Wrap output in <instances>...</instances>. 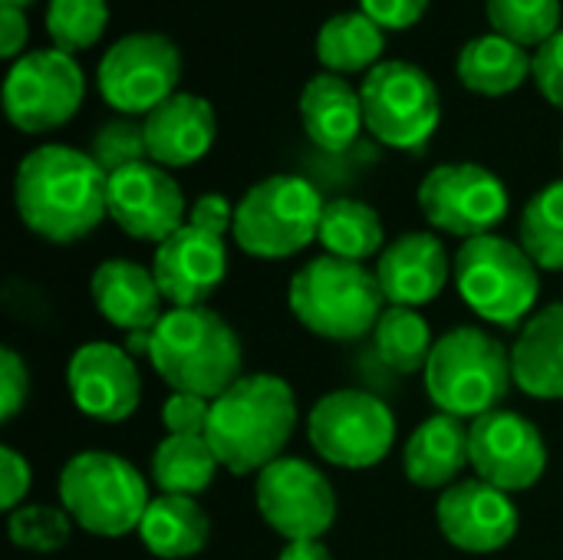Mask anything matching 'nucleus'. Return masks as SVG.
<instances>
[{
	"label": "nucleus",
	"instance_id": "1",
	"mask_svg": "<svg viewBox=\"0 0 563 560\" xmlns=\"http://www.w3.org/2000/svg\"><path fill=\"white\" fill-rule=\"evenodd\" d=\"M20 221L49 244H73L109 215V175L89 152L40 145L20 158L13 178Z\"/></svg>",
	"mask_w": 563,
	"mask_h": 560
},
{
	"label": "nucleus",
	"instance_id": "2",
	"mask_svg": "<svg viewBox=\"0 0 563 560\" xmlns=\"http://www.w3.org/2000/svg\"><path fill=\"white\" fill-rule=\"evenodd\" d=\"M297 429V396L290 383L274 373L241 376L211 406V422L205 439L211 442L218 462L234 475L264 472Z\"/></svg>",
	"mask_w": 563,
	"mask_h": 560
},
{
	"label": "nucleus",
	"instance_id": "3",
	"mask_svg": "<svg viewBox=\"0 0 563 560\" xmlns=\"http://www.w3.org/2000/svg\"><path fill=\"white\" fill-rule=\"evenodd\" d=\"M148 363L175 393L218 399L241 380L244 350L221 314L208 307H172L152 333Z\"/></svg>",
	"mask_w": 563,
	"mask_h": 560
},
{
	"label": "nucleus",
	"instance_id": "4",
	"mask_svg": "<svg viewBox=\"0 0 563 560\" xmlns=\"http://www.w3.org/2000/svg\"><path fill=\"white\" fill-rule=\"evenodd\" d=\"M294 317L323 340H363L386 314V294L376 271L343 257H313L290 277Z\"/></svg>",
	"mask_w": 563,
	"mask_h": 560
},
{
	"label": "nucleus",
	"instance_id": "5",
	"mask_svg": "<svg viewBox=\"0 0 563 560\" xmlns=\"http://www.w3.org/2000/svg\"><path fill=\"white\" fill-rule=\"evenodd\" d=\"M426 393L439 413L478 419L508 396L515 373L511 353L478 327H455L435 340L426 363Z\"/></svg>",
	"mask_w": 563,
	"mask_h": 560
},
{
	"label": "nucleus",
	"instance_id": "6",
	"mask_svg": "<svg viewBox=\"0 0 563 560\" xmlns=\"http://www.w3.org/2000/svg\"><path fill=\"white\" fill-rule=\"evenodd\" d=\"M59 505L69 518L96 538H122L139 531L152 498L132 462L112 452H79L63 465Z\"/></svg>",
	"mask_w": 563,
	"mask_h": 560
},
{
	"label": "nucleus",
	"instance_id": "7",
	"mask_svg": "<svg viewBox=\"0 0 563 560\" xmlns=\"http://www.w3.org/2000/svg\"><path fill=\"white\" fill-rule=\"evenodd\" d=\"M327 201L297 175H271L244 191L234 211V241L261 261H284L320 238Z\"/></svg>",
	"mask_w": 563,
	"mask_h": 560
},
{
	"label": "nucleus",
	"instance_id": "8",
	"mask_svg": "<svg viewBox=\"0 0 563 560\" xmlns=\"http://www.w3.org/2000/svg\"><path fill=\"white\" fill-rule=\"evenodd\" d=\"M452 277L462 300L488 323L518 327L541 294L538 264L508 238L482 234L459 248Z\"/></svg>",
	"mask_w": 563,
	"mask_h": 560
},
{
	"label": "nucleus",
	"instance_id": "9",
	"mask_svg": "<svg viewBox=\"0 0 563 560\" xmlns=\"http://www.w3.org/2000/svg\"><path fill=\"white\" fill-rule=\"evenodd\" d=\"M360 99L369 135L402 152L426 145L442 119V99L432 76L406 59L373 66L360 86Z\"/></svg>",
	"mask_w": 563,
	"mask_h": 560
},
{
	"label": "nucleus",
	"instance_id": "10",
	"mask_svg": "<svg viewBox=\"0 0 563 560\" xmlns=\"http://www.w3.org/2000/svg\"><path fill=\"white\" fill-rule=\"evenodd\" d=\"M307 439L330 465L373 469L396 442V416L363 389H336L310 409Z\"/></svg>",
	"mask_w": 563,
	"mask_h": 560
},
{
	"label": "nucleus",
	"instance_id": "11",
	"mask_svg": "<svg viewBox=\"0 0 563 560\" xmlns=\"http://www.w3.org/2000/svg\"><path fill=\"white\" fill-rule=\"evenodd\" d=\"M181 53L162 33H132L106 50L96 69L99 96L122 116H148L178 92Z\"/></svg>",
	"mask_w": 563,
	"mask_h": 560
},
{
	"label": "nucleus",
	"instance_id": "12",
	"mask_svg": "<svg viewBox=\"0 0 563 560\" xmlns=\"http://www.w3.org/2000/svg\"><path fill=\"white\" fill-rule=\"evenodd\" d=\"M86 96L82 69L69 53L33 50L13 59L3 83V109L20 132H49L66 125Z\"/></svg>",
	"mask_w": 563,
	"mask_h": 560
},
{
	"label": "nucleus",
	"instance_id": "13",
	"mask_svg": "<svg viewBox=\"0 0 563 560\" xmlns=\"http://www.w3.org/2000/svg\"><path fill=\"white\" fill-rule=\"evenodd\" d=\"M419 208L426 221L455 238L492 234L508 215L505 182L475 162H452L432 168L419 185Z\"/></svg>",
	"mask_w": 563,
	"mask_h": 560
},
{
	"label": "nucleus",
	"instance_id": "14",
	"mask_svg": "<svg viewBox=\"0 0 563 560\" xmlns=\"http://www.w3.org/2000/svg\"><path fill=\"white\" fill-rule=\"evenodd\" d=\"M254 502L284 541H320L336 521L333 485L303 459H277L257 472Z\"/></svg>",
	"mask_w": 563,
	"mask_h": 560
},
{
	"label": "nucleus",
	"instance_id": "15",
	"mask_svg": "<svg viewBox=\"0 0 563 560\" xmlns=\"http://www.w3.org/2000/svg\"><path fill=\"white\" fill-rule=\"evenodd\" d=\"M472 469L501 492H528L548 469V449L538 426L511 409H492L468 422Z\"/></svg>",
	"mask_w": 563,
	"mask_h": 560
},
{
	"label": "nucleus",
	"instance_id": "16",
	"mask_svg": "<svg viewBox=\"0 0 563 560\" xmlns=\"http://www.w3.org/2000/svg\"><path fill=\"white\" fill-rule=\"evenodd\" d=\"M109 218L129 238L155 244L188 224L178 182L155 162H139L109 175Z\"/></svg>",
	"mask_w": 563,
	"mask_h": 560
},
{
	"label": "nucleus",
	"instance_id": "17",
	"mask_svg": "<svg viewBox=\"0 0 563 560\" xmlns=\"http://www.w3.org/2000/svg\"><path fill=\"white\" fill-rule=\"evenodd\" d=\"M439 531L449 545L468 554H495L518 535L521 515L508 492L482 482L465 479L442 492L435 505Z\"/></svg>",
	"mask_w": 563,
	"mask_h": 560
},
{
	"label": "nucleus",
	"instance_id": "18",
	"mask_svg": "<svg viewBox=\"0 0 563 560\" xmlns=\"http://www.w3.org/2000/svg\"><path fill=\"white\" fill-rule=\"evenodd\" d=\"M66 386L79 413L99 422H122L139 409L142 376L135 356L112 343H82L66 366Z\"/></svg>",
	"mask_w": 563,
	"mask_h": 560
},
{
	"label": "nucleus",
	"instance_id": "19",
	"mask_svg": "<svg viewBox=\"0 0 563 560\" xmlns=\"http://www.w3.org/2000/svg\"><path fill=\"white\" fill-rule=\"evenodd\" d=\"M152 274L172 307H205L228 274L224 238L185 224L155 248Z\"/></svg>",
	"mask_w": 563,
	"mask_h": 560
},
{
	"label": "nucleus",
	"instance_id": "20",
	"mask_svg": "<svg viewBox=\"0 0 563 560\" xmlns=\"http://www.w3.org/2000/svg\"><path fill=\"white\" fill-rule=\"evenodd\" d=\"M452 264L445 244L429 231H409L383 248L376 277L389 307L432 304L449 284Z\"/></svg>",
	"mask_w": 563,
	"mask_h": 560
},
{
	"label": "nucleus",
	"instance_id": "21",
	"mask_svg": "<svg viewBox=\"0 0 563 560\" xmlns=\"http://www.w3.org/2000/svg\"><path fill=\"white\" fill-rule=\"evenodd\" d=\"M148 162L162 168H185L205 158L218 135V119L208 99L195 92H175L145 119Z\"/></svg>",
	"mask_w": 563,
	"mask_h": 560
},
{
	"label": "nucleus",
	"instance_id": "22",
	"mask_svg": "<svg viewBox=\"0 0 563 560\" xmlns=\"http://www.w3.org/2000/svg\"><path fill=\"white\" fill-rule=\"evenodd\" d=\"M89 294L96 310L119 330L135 333V330H155L162 314V290L155 284V274L145 271L135 261H102L92 271Z\"/></svg>",
	"mask_w": 563,
	"mask_h": 560
},
{
	"label": "nucleus",
	"instance_id": "23",
	"mask_svg": "<svg viewBox=\"0 0 563 560\" xmlns=\"http://www.w3.org/2000/svg\"><path fill=\"white\" fill-rule=\"evenodd\" d=\"M300 122L307 139L323 152H343L366 129L363 99L336 73H317L300 92Z\"/></svg>",
	"mask_w": 563,
	"mask_h": 560
},
{
	"label": "nucleus",
	"instance_id": "24",
	"mask_svg": "<svg viewBox=\"0 0 563 560\" xmlns=\"http://www.w3.org/2000/svg\"><path fill=\"white\" fill-rule=\"evenodd\" d=\"M465 419L435 413L406 442V479L419 488H452L465 465H472Z\"/></svg>",
	"mask_w": 563,
	"mask_h": 560
},
{
	"label": "nucleus",
	"instance_id": "25",
	"mask_svg": "<svg viewBox=\"0 0 563 560\" xmlns=\"http://www.w3.org/2000/svg\"><path fill=\"white\" fill-rule=\"evenodd\" d=\"M511 373L521 393L563 399V304L534 314L511 347Z\"/></svg>",
	"mask_w": 563,
	"mask_h": 560
},
{
	"label": "nucleus",
	"instance_id": "26",
	"mask_svg": "<svg viewBox=\"0 0 563 560\" xmlns=\"http://www.w3.org/2000/svg\"><path fill=\"white\" fill-rule=\"evenodd\" d=\"M142 545L162 560H188L201 554L211 538V521L205 508L188 495H158L152 498L142 525Z\"/></svg>",
	"mask_w": 563,
	"mask_h": 560
},
{
	"label": "nucleus",
	"instance_id": "27",
	"mask_svg": "<svg viewBox=\"0 0 563 560\" xmlns=\"http://www.w3.org/2000/svg\"><path fill=\"white\" fill-rule=\"evenodd\" d=\"M528 76H534V56L498 33L475 36L459 53V79L478 96H508Z\"/></svg>",
	"mask_w": 563,
	"mask_h": 560
},
{
	"label": "nucleus",
	"instance_id": "28",
	"mask_svg": "<svg viewBox=\"0 0 563 560\" xmlns=\"http://www.w3.org/2000/svg\"><path fill=\"white\" fill-rule=\"evenodd\" d=\"M383 46H386L383 26L369 20L363 10L333 13L317 33V59L323 63L327 73H336V76L379 66Z\"/></svg>",
	"mask_w": 563,
	"mask_h": 560
},
{
	"label": "nucleus",
	"instance_id": "29",
	"mask_svg": "<svg viewBox=\"0 0 563 560\" xmlns=\"http://www.w3.org/2000/svg\"><path fill=\"white\" fill-rule=\"evenodd\" d=\"M218 455L205 436H168L152 452V482L162 495H201L214 485Z\"/></svg>",
	"mask_w": 563,
	"mask_h": 560
},
{
	"label": "nucleus",
	"instance_id": "30",
	"mask_svg": "<svg viewBox=\"0 0 563 560\" xmlns=\"http://www.w3.org/2000/svg\"><path fill=\"white\" fill-rule=\"evenodd\" d=\"M317 241L327 248L330 257L363 264L366 257L383 251L386 231H383L376 208H369L366 201H356V198H336V201H327V208H323Z\"/></svg>",
	"mask_w": 563,
	"mask_h": 560
},
{
	"label": "nucleus",
	"instance_id": "31",
	"mask_svg": "<svg viewBox=\"0 0 563 560\" xmlns=\"http://www.w3.org/2000/svg\"><path fill=\"white\" fill-rule=\"evenodd\" d=\"M373 343H376L379 360L389 370L406 373V376L426 370L432 347H435L429 323L412 307H386V314L379 317L373 330Z\"/></svg>",
	"mask_w": 563,
	"mask_h": 560
},
{
	"label": "nucleus",
	"instance_id": "32",
	"mask_svg": "<svg viewBox=\"0 0 563 560\" xmlns=\"http://www.w3.org/2000/svg\"><path fill=\"white\" fill-rule=\"evenodd\" d=\"M518 244L544 271H563V182L544 185L521 211Z\"/></svg>",
	"mask_w": 563,
	"mask_h": 560
},
{
	"label": "nucleus",
	"instance_id": "33",
	"mask_svg": "<svg viewBox=\"0 0 563 560\" xmlns=\"http://www.w3.org/2000/svg\"><path fill=\"white\" fill-rule=\"evenodd\" d=\"M492 33L525 46L541 50L561 33V0H485Z\"/></svg>",
	"mask_w": 563,
	"mask_h": 560
},
{
	"label": "nucleus",
	"instance_id": "34",
	"mask_svg": "<svg viewBox=\"0 0 563 560\" xmlns=\"http://www.w3.org/2000/svg\"><path fill=\"white\" fill-rule=\"evenodd\" d=\"M109 26V3L106 0H49L46 7V33L53 50L79 53L102 40Z\"/></svg>",
	"mask_w": 563,
	"mask_h": 560
},
{
	"label": "nucleus",
	"instance_id": "35",
	"mask_svg": "<svg viewBox=\"0 0 563 560\" xmlns=\"http://www.w3.org/2000/svg\"><path fill=\"white\" fill-rule=\"evenodd\" d=\"M73 518L69 512L59 505H20L16 512H10L7 521V535L16 548L33 551V554H53L59 551L69 535H73Z\"/></svg>",
	"mask_w": 563,
	"mask_h": 560
},
{
	"label": "nucleus",
	"instance_id": "36",
	"mask_svg": "<svg viewBox=\"0 0 563 560\" xmlns=\"http://www.w3.org/2000/svg\"><path fill=\"white\" fill-rule=\"evenodd\" d=\"M89 155L106 175H115L129 165L148 162V145H145V125L135 122L132 116L109 119L106 125L96 129Z\"/></svg>",
	"mask_w": 563,
	"mask_h": 560
},
{
	"label": "nucleus",
	"instance_id": "37",
	"mask_svg": "<svg viewBox=\"0 0 563 560\" xmlns=\"http://www.w3.org/2000/svg\"><path fill=\"white\" fill-rule=\"evenodd\" d=\"M211 406L214 399H205L195 393H172L162 409V422L168 436H205L211 422Z\"/></svg>",
	"mask_w": 563,
	"mask_h": 560
},
{
	"label": "nucleus",
	"instance_id": "38",
	"mask_svg": "<svg viewBox=\"0 0 563 560\" xmlns=\"http://www.w3.org/2000/svg\"><path fill=\"white\" fill-rule=\"evenodd\" d=\"M30 399V370L13 347L0 350V419L10 422Z\"/></svg>",
	"mask_w": 563,
	"mask_h": 560
},
{
	"label": "nucleus",
	"instance_id": "39",
	"mask_svg": "<svg viewBox=\"0 0 563 560\" xmlns=\"http://www.w3.org/2000/svg\"><path fill=\"white\" fill-rule=\"evenodd\" d=\"M534 83L551 106L563 109V30L534 50Z\"/></svg>",
	"mask_w": 563,
	"mask_h": 560
},
{
	"label": "nucleus",
	"instance_id": "40",
	"mask_svg": "<svg viewBox=\"0 0 563 560\" xmlns=\"http://www.w3.org/2000/svg\"><path fill=\"white\" fill-rule=\"evenodd\" d=\"M30 485H33L30 462L16 449L3 446L0 449V508L3 512H16L20 502L26 498Z\"/></svg>",
	"mask_w": 563,
	"mask_h": 560
},
{
	"label": "nucleus",
	"instance_id": "41",
	"mask_svg": "<svg viewBox=\"0 0 563 560\" xmlns=\"http://www.w3.org/2000/svg\"><path fill=\"white\" fill-rule=\"evenodd\" d=\"M360 10L383 30H409L426 17L429 0H360Z\"/></svg>",
	"mask_w": 563,
	"mask_h": 560
},
{
	"label": "nucleus",
	"instance_id": "42",
	"mask_svg": "<svg viewBox=\"0 0 563 560\" xmlns=\"http://www.w3.org/2000/svg\"><path fill=\"white\" fill-rule=\"evenodd\" d=\"M234 205L224 198V195H201L191 211H188V224L208 231V234H218L224 238L228 231H234Z\"/></svg>",
	"mask_w": 563,
	"mask_h": 560
},
{
	"label": "nucleus",
	"instance_id": "43",
	"mask_svg": "<svg viewBox=\"0 0 563 560\" xmlns=\"http://www.w3.org/2000/svg\"><path fill=\"white\" fill-rule=\"evenodd\" d=\"M26 36H30L26 13L20 7H3L0 3V56L3 59H13L26 46Z\"/></svg>",
	"mask_w": 563,
	"mask_h": 560
},
{
	"label": "nucleus",
	"instance_id": "44",
	"mask_svg": "<svg viewBox=\"0 0 563 560\" xmlns=\"http://www.w3.org/2000/svg\"><path fill=\"white\" fill-rule=\"evenodd\" d=\"M280 560H333L323 541H287L280 551Z\"/></svg>",
	"mask_w": 563,
	"mask_h": 560
},
{
	"label": "nucleus",
	"instance_id": "45",
	"mask_svg": "<svg viewBox=\"0 0 563 560\" xmlns=\"http://www.w3.org/2000/svg\"><path fill=\"white\" fill-rule=\"evenodd\" d=\"M152 333H155V330L125 333V350H129V356H148V350H152Z\"/></svg>",
	"mask_w": 563,
	"mask_h": 560
},
{
	"label": "nucleus",
	"instance_id": "46",
	"mask_svg": "<svg viewBox=\"0 0 563 560\" xmlns=\"http://www.w3.org/2000/svg\"><path fill=\"white\" fill-rule=\"evenodd\" d=\"M0 3H3V7H20V10H23V7H30V3H36V0H0Z\"/></svg>",
	"mask_w": 563,
	"mask_h": 560
}]
</instances>
